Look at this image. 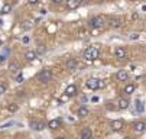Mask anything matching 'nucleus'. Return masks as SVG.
<instances>
[{
    "label": "nucleus",
    "instance_id": "f257e3e1",
    "mask_svg": "<svg viewBox=\"0 0 146 139\" xmlns=\"http://www.w3.org/2000/svg\"><path fill=\"white\" fill-rule=\"evenodd\" d=\"M100 55V51H98V47L94 45V47H90L84 51V59L86 61H96Z\"/></svg>",
    "mask_w": 146,
    "mask_h": 139
},
{
    "label": "nucleus",
    "instance_id": "f03ea898",
    "mask_svg": "<svg viewBox=\"0 0 146 139\" xmlns=\"http://www.w3.org/2000/svg\"><path fill=\"white\" fill-rule=\"evenodd\" d=\"M51 78H52V71L51 70H42V71L38 74V80L42 81V83L51 81Z\"/></svg>",
    "mask_w": 146,
    "mask_h": 139
},
{
    "label": "nucleus",
    "instance_id": "7ed1b4c3",
    "mask_svg": "<svg viewBox=\"0 0 146 139\" xmlns=\"http://www.w3.org/2000/svg\"><path fill=\"white\" fill-rule=\"evenodd\" d=\"M103 25H104V19L101 16H96V17H93L91 21L88 22L90 28H101Z\"/></svg>",
    "mask_w": 146,
    "mask_h": 139
},
{
    "label": "nucleus",
    "instance_id": "20e7f679",
    "mask_svg": "<svg viewBox=\"0 0 146 139\" xmlns=\"http://www.w3.org/2000/svg\"><path fill=\"white\" fill-rule=\"evenodd\" d=\"M98 81H100V80H97V78H88L87 83H86V86H87L90 90H97V88H98Z\"/></svg>",
    "mask_w": 146,
    "mask_h": 139
},
{
    "label": "nucleus",
    "instance_id": "39448f33",
    "mask_svg": "<svg viewBox=\"0 0 146 139\" xmlns=\"http://www.w3.org/2000/svg\"><path fill=\"white\" fill-rule=\"evenodd\" d=\"M133 128H135V130H136L137 133H142V132L146 130V123H145L143 120H137V122H135Z\"/></svg>",
    "mask_w": 146,
    "mask_h": 139
},
{
    "label": "nucleus",
    "instance_id": "423d86ee",
    "mask_svg": "<svg viewBox=\"0 0 146 139\" xmlns=\"http://www.w3.org/2000/svg\"><path fill=\"white\" fill-rule=\"evenodd\" d=\"M65 67H67V70L74 71V70H77V67H78V61H77V59H74V58H71V59H68V61H67Z\"/></svg>",
    "mask_w": 146,
    "mask_h": 139
},
{
    "label": "nucleus",
    "instance_id": "0eeeda50",
    "mask_svg": "<svg viewBox=\"0 0 146 139\" xmlns=\"http://www.w3.org/2000/svg\"><path fill=\"white\" fill-rule=\"evenodd\" d=\"M123 125H124V122L121 120V119H117V120H113V122H111V129H113L114 132H119V130L123 128Z\"/></svg>",
    "mask_w": 146,
    "mask_h": 139
},
{
    "label": "nucleus",
    "instance_id": "6e6552de",
    "mask_svg": "<svg viewBox=\"0 0 146 139\" xmlns=\"http://www.w3.org/2000/svg\"><path fill=\"white\" fill-rule=\"evenodd\" d=\"M93 138V132L90 128H82L81 130V139H91Z\"/></svg>",
    "mask_w": 146,
    "mask_h": 139
},
{
    "label": "nucleus",
    "instance_id": "1a4fd4ad",
    "mask_svg": "<svg viewBox=\"0 0 146 139\" xmlns=\"http://www.w3.org/2000/svg\"><path fill=\"white\" fill-rule=\"evenodd\" d=\"M114 55H116V58H124V57L127 55V52H126V49H124V48L117 47V48L114 49Z\"/></svg>",
    "mask_w": 146,
    "mask_h": 139
},
{
    "label": "nucleus",
    "instance_id": "9d476101",
    "mask_svg": "<svg viewBox=\"0 0 146 139\" xmlns=\"http://www.w3.org/2000/svg\"><path fill=\"white\" fill-rule=\"evenodd\" d=\"M31 128L35 130H42L45 128V125L42 122H38V120H31Z\"/></svg>",
    "mask_w": 146,
    "mask_h": 139
},
{
    "label": "nucleus",
    "instance_id": "9b49d317",
    "mask_svg": "<svg viewBox=\"0 0 146 139\" xmlns=\"http://www.w3.org/2000/svg\"><path fill=\"white\" fill-rule=\"evenodd\" d=\"M127 107H129V100H127V98H120L119 103H117V109L124 110V109H127Z\"/></svg>",
    "mask_w": 146,
    "mask_h": 139
},
{
    "label": "nucleus",
    "instance_id": "f8f14e48",
    "mask_svg": "<svg viewBox=\"0 0 146 139\" xmlns=\"http://www.w3.org/2000/svg\"><path fill=\"white\" fill-rule=\"evenodd\" d=\"M78 5H80V0H67V9H70V10L77 9Z\"/></svg>",
    "mask_w": 146,
    "mask_h": 139
},
{
    "label": "nucleus",
    "instance_id": "ddd939ff",
    "mask_svg": "<svg viewBox=\"0 0 146 139\" xmlns=\"http://www.w3.org/2000/svg\"><path fill=\"white\" fill-rule=\"evenodd\" d=\"M127 77H129V74H127V71H126V70H120V71L117 72V80H119V81H124V80H127Z\"/></svg>",
    "mask_w": 146,
    "mask_h": 139
},
{
    "label": "nucleus",
    "instance_id": "4468645a",
    "mask_svg": "<svg viewBox=\"0 0 146 139\" xmlns=\"http://www.w3.org/2000/svg\"><path fill=\"white\" fill-rule=\"evenodd\" d=\"M78 116H80V117L88 116V107H87V106H80V107H78Z\"/></svg>",
    "mask_w": 146,
    "mask_h": 139
},
{
    "label": "nucleus",
    "instance_id": "2eb2a0df",
    "mask_svg": "<svg viewBox=\"0 0 146 139\" xmlns=\"http://www.w3.org/2000/svg\"><path fill=\"white\" fill-rule=\"evenodd\" d=\"M65 94H68L70 97H71V96H75V94H77V87H75L74 84L68 86V87L65 88Z\"/></svg>",
    "mask_w": 146,
    "mask_h": 139
},
{
    "label": "nucleus",
    "instance_id": "dca6fc26",
    "mask_svg": "<svg viewBox=\"0 0 146 139\" xmlns=\"http://www.w3.org/2000/svg\"><path fill=\"white\" fill-rule=\"evenodd\" d=\"M59 126H61V120H59V119H54V120H51L48 123V128H51V129H58Z\"/></svg>",
    "mask_w": 146,
    "mask_h": 139
},
{
    "label": "nucleus",
    "instance_id": "f3484780",
    "mask_svg": "<svg viewBox=\"0 0 146 139\" xmlns=\"http://www.w3.org/2000/svg\"><path fill=\"white\" fill-rule=\"evenodd\" d=\"M38 57V54H36V51H28L26 54H25V58L28 59V61H33V59Z\"/></svg>",
    "mask_w": 146,
    "mask_h": 139
},
{
    "label": "nucleus",
    "instance_id": "a211bd4d",
    "mask_svg": "<svg viewBox=\"0 0 146 139\" xmlns=\"http://www.w3.org/2000/svg\"><path fill=\"white\" fill-rule=\"evenodd\" d=\"M135 90H136V87H135V84H127L126 87H124V93H126V94H133L135 93Z\"/></svg>",
    "mask_w": 146,
    "mask_h": 139
},
{
    "label": "nucleus",
    "instance_id": "6ab92c4d",
    "mask_svg": "<svg viewBox=\"0 0 146 139\" xmlns=\"http://www.w3.org/2000/svg\"><path fill=\"white\" fill-rule=\"evenodd\" d=\"M143 110H145V104L140 100H136V112L137 113H143Z\"/></svg>",
    "mask_w": 146,
    "mask_h": 139
},
{
    "label": "nucleus",
    "instance_id": "aec40b11",
    "mask_svg": "<svg viewBox=\"0 0 146 139\" xmlns=\"http://www.w3.org/2000/svg\"><path fill=\"white\" fill-rule=\"evenodd\" d=\"M9 70H10L12 72L19 71V64H17V63H10V64H9Z\"/></svg>",
    "mask_w": 146,
    "mask_h": 139
},
{
    "label": "nucleus",
    "instance_id": "412c9836",
    "mask_svg": "<svg viewBox=\"0 0 146 139\" xmlns=\"http://www.w3.org/2000/svg\"><path fill=\"white\" fill-rule=\"evenodd\" d=\"M12 12V6L9 3H6L3 7H2V13H10Z\"/></svg>",
    "mask_w": 146,
    "mask_h": 139
},
{
    "label": "nucleus",
    "instance_id": "4be33fe9",
    "mask_svg": "<svg viewBox=\"0 0 146 139\" xmlns=\"http://www.w3.org/2000/svg\"><path fill=\"white\" fill-rule=\"evenodd\" d=\"M17 109H19V106H17V104H9V106H7V110H9L10 113L17 112Z\"/></svg>",
    "mask_w": 146,
    "mask_h": 139
},
{
    "label": "nucleus",
    "instance_id": "5701e85b",
    "mask_svg": "<svg viewBox=\"0 0 146 139\" xmlns=\"http://www.w3.org/2000/svg\"><path fill=\"white\" fill-rule=\"evenodd\" d=\"M32 26H33V23H32L31 21H25V22H23V25H22V28H23V29H31Z\"/></svg>",
    "mask_w": 146,
    "mask_h": 139
},
{
    "label": "nucleus",
    "instance_id": "b1692460",
    "mask_svg": "<svg viewBox=\"0 0 146 139\" xmlns=\"http://www.w3.org/2000/svg\"><path fill=\"white\" fill-rule=\"evenodd\" d=\"M68 98H70V96L64 93V94H62V96L59 97V103H65V102H68Z\"/></svg>",
    "mask_w": 146,
    "mask_h": 139
},
{
    "label": "nucleus",
    "instance_id": "393cba45",
    "mask_svg": "<svg viewBox=\"0 0 146 139\" xmlns=\"http://www.w3.org/2000/svg\"><path fill=\"white\" fill-rule=\"evenodd\" d=\"M13 125H15V122H7V123L0 125V129H6V128H10V126H13Z\"/></svg>",
    "mask_w": 146,
    "mask_h": 139
},
{
    "label": "nucleus",
    "instance_id": "a878e982",
    "mask_svg": "<svg viewBox=\"0 0 146 139\" xmlns=\"http://www.w3.org/2000/svg\"><path fill=\"white\" fill-rule=\"evenodd\" d=\"M111 26H114V28H119V26H120V21H119V19H114V21H111Z\"/></svg>",
    "mask_w": 146,
    "mask_h": 139
},
{
    "label": "nucleus",
    "instance_id": "bb28decb",
    "mask_svg": "<svg viewBox=\"0 0 146 139\" xmlns=\"http://www.w3.org/2000/svg\"><path fill=\"white\" fill-rule=\"evenodd\" d=\"M130 39L135 41V39H139V33H130Z\"/></svg>",
    "mask_w": 146,
    "mask_h": 139
},
{
    "label": "nucleus",
    "instance_id": "cd10ccee",
    "mask_svg": "<svg viewBox=\"0 0 146 139\" xmlns=\"http://www.w3.org/2000/svg\"><path fill=\"white\" fill-rule=\"evenodd\" d=\"M6 91V87H5V84H2V83H0V94H3Z\"/></svg>",
    "mask_w": 146,
    "mask_h": 139
},
{
    "label": "nucleus",
    "instance_id": "c85d7f7f",
    "mask_svg": "<svg viewBox=\"0 0 146 139\" xmlns=\"http://www.w3.org/2000/svg\"><path fill=\"white\" fill-rule=\"evenodd\" d=\"M16 81H17V83H22V81H23V75H22V74L17 75V77H16Z\"/></svg>",
    "mask_w": 146,
    "mask_h": 139
},
{
    "label": "nucleus",
    "instance_id": "c756f323",
    "mask_svg": "<svg viewBox=\"0 0 146 139\" xmlns=\"http://www.w3.org/2000/svg\"><path fill=\"white\" fill-rule=\"evenodd\" d=\"M7 52H9V49H5V54H7ZM5 59H6L5 55H0V61H5Z\"/></svg>",
    "mask_w": 146,
    "mask_h": 139
},
{
    "label": "nucleus",
    "instance_id": "7c9ffc66",
    "mask_svg": "<svg viewBox=\"0 0 146 139\" xmlns=\"http://www.w3.org/2000/svg\"><path fill=\"white\" fill-rule=\"evenodd\" d=\"M38 2H39V0H28V3H29V5H36Z\"/></svg>",
    "mask_w": 146,
    "mask_h": 139
},
{
    "label": "nucleus",
    "instance_id": "2f4dec72",
    "mask_svg": "<svg viewBox=\"0 0 146 139\" xmlns=\"http://www.w3.org/2000/svg\"><path fill=\"white\" fill-rule=\"evenodd\" d=\"M104 86H106V83L100 80V81H98V88H100V87H104Z\"/></svg>",
    "mask_w": 146,
    "mask_h": 139
},
{
    "label": "nucleus",
    "instance_id": "473e14b6",
    "mask_svg": "<svg viewBox=\"0 0 146 139\" xmlns=\"http://www.w3.org/2000/svg\"><path fill=\"white\" fill-rule=\"evenodd\" d=\"M22 42H23V44H28V42H29V38H28V36H25V38L22 39Z\"/></svg>",
    "mask_w": 146,
    "mask_h": 139
},
{
    "label": "nucleus",
    "instance_id": "72a5a7b5",
    "mask_svg": "<svg viewBox=\"0 0 146 139\" xmlns=\"http://www.w3.org/2000/svg\"><path fill=\"white\" fill-rule=\"evenodd\" d=\"M38 52H39V54H42V52H45V47H42V48H39V51H38ZM38 52H36V54H38Z\"/></svg>",
    "mask_w": 146,
    "mask_h": 139
},
{
    "label": "nucleus",
    "instance_id": "f704fd0d",
    "mask_svg": "<svg viewBox=\"0 0 146 139\" xmlns=\"http://www.w3.org/2000/svg\"><path fill=\"white\" fill-rule=\"evenodd\" d=\"M91 102H94V103L98 102V97H93V98H91Z\"/></svg>",
    "mask_w": 146,
    "mask_h": 139
},
{
    "label": "nucleus",
    "instance_id": "c9c22d12",
    "mask_svg": "<svg viewBox=\"0 0 146 139\" xmlns=\"http://www.w3.org/2000/svg\"><path fill=\"white\" fill-rule=\"evenodd\" d=\"M52 2H54V3H56V5H58V3H61V2H62V0H52Z\"/></svg>",
    "mask_w": 146,
    "mask_h": 139
},
{
    "label": "nucleus",
    "instance_id": "e433bc0d",
    "mask_svg": "<svg viewBox=\"0 0 146 139\" xmlns=\"http://www.w3.org/2000/svg\"><path fill=\"white\" fill-rule=\"evenodd\" d=\"M81 2H82V3H88V2H90V0H81Z\"/></svg>",
    "mask_w": 146,
    "mask_h": 139
},
{
    "label": "nucleus",
    "instance_id": "4c0bfd02",
    "mask_svg": "<svg viewBox=\"0 0 146 139\" xmlns=\"http://www.w3.org/2000/svg\"><path fill=\"white\" fill-rule=\"evenodd\" d=\"M0 25H3V22H2V19H0Z\"/></svg>",
    "mask_w": 146,
    "mask_h": 139
},
{
    "label": "nucleus",
    "instance_id": "58836bf2",
    "mask_svg": "<svg viewBox=\"0 0 146 139\" xmlns=\"http://www.w3.org/2000/svg\"><path fill=\"white\" fill-rule=\"evenodd\" d=\"M0 45H2V39H0Z\"/></svg>",
    "mask_w": 146,
    "mask_h": 139
},
{
    "label": "nucleus",
    "instance_id": "ea45409f",
    "mask_svg": "<svg viewBox=\"0 0 146 139\" xmlns=\"http://www.w3.org/2000/svg\"><path fill=\"white\" fill-rule=\"evenodd\" d=\"M58 139H64V138H58Z\"/></svg>",
    "mask_w": 146,
    "mask_h": 139
},
{
    "label": "nucleus",
    "instance_id": "a19ab883",
    "mask_svg": "<svg viewBox=\"0 0 146 139\" xmlns=\"http://www.w3.org/2000/svg\"><path fill=\"white\" fill-rule=\"evenodd\" d=\"M0 13H2V9H0Z\"/></svg>",
    "mask_w": 146,
    "mask_h": 139
}]
</instances>
